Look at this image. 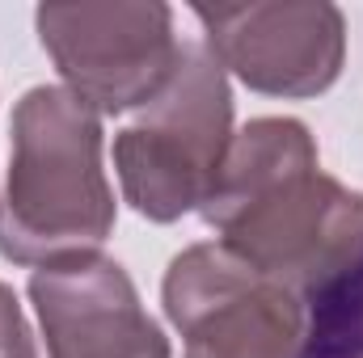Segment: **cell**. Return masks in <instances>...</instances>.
<instances>
[{
  "mask_svg": "<svg viewBox=\"0 0 363 358\" xmlns=\"http://www.w3.org/2000/svg\"><path fill=\"white\" fill-rule=\"evenodd\" d=\"M114 232L101 169V114L64 85H38L13 110V156L0 198V253L13 266L93 258Z\"/></svg>",
  "mask_w": 363,
  "mask_h": 358,
  "instance_id": "2",
  "label": "cell"
},
{
  "mask_svg": "<svg viewBox=\"0 0 363 358\" xmlns=\"http://www.w3.org/2000/svg\"><path fill=\"white\" fill-rule=\"evenodd\" d=\"M0 358H38L34 333L21 316V304L4 282H0Z\"/></svg>",
  "mask_w": 363,
  "mask_h": 358,
  "instance_id": "9",
  "label": "cell"
},
{
  "mask_svg": "<svg viewBox=\"0 0 363 358\" xmlns=\"http://www.w3.org/2000/svg\"><path fill=\"white\" fill-rule=\"evenodd\" d=\"M34 25L64 76V89L97 114L148 105L182 51L174 8L157 0L43 4Z\"/></svg>",
  "mask_w": 363,
  "mask_h": 358,
  "instance_id": "5",
  "label": "cell"
},
{
  "mask_svg": "<svg viewBox=\"0 0 363 358\" xmlns=\"http://www.w3.org/2000/svg\"><path fill=\"white\" fill-rule=\"evenodd\" d=\"M304 308V358H363V258Z\"/></svg>",
  "mask_w": 363,
  "mask_h": 358,
  "instance_id": "8",
  "label": "cell"
},
{
  "mask_svg": "<svg viewBox=\"0 0 363 358\" xmlns=\"http://www.w3.org/2000/svg\"><path fill=\"white\" fill-rule=\"evenodd\" d=\"M30 304L51 358H169L165 333L114 258L93 253L34 270Z\"/></svg>",
  "mask_w": 363,
  "mask_h": 358,
  "instance_id": "7",
  "label": "cell"
},
{
  "mask_svg": "<svg viewBox=\"0 0 363 358\" xmlns=\"http://www.w3.org/2000/svg\"><path fill=\"white\" fill-rule=\"evenodd\" d=\"M228 144V76L203 42H182L169 81L114 139V169L127 202L152 224H174L186 211H199L216 185Z\"/></svg>",
  "mask_w": 363,
  "mask_h": 358,
  "instance_id": "3",
  "label": "cell"
},
{
  "mask_svg": "<svg viewBox=\"0 0 363 358\" xmlns=\"http://www.w3.org/2000/svg\"><path fill=\"white\" fill-rule=\"evenodd\" d=\"M207 51L241 85L267 97H317L342 72L347 21L338 4H194Z\"/></svg>",
  "mask_w": 363,
  "mask_h": 358,
  "instance_id": "6",
  "label": "cell"
},
{
  "mask_svg": "<svg viewBox=\"0 0 363 358\" xmlns=\"http://www.w3.org/2000/svg\"><path fill=\"white\" fill-rule=\"evenodd\" d=\"M161 299L186 358H304V299L224 245L182 249Z\"/></svg>",
  "mask_w": 363,
  "mask_h": 358,
  "instance_id": "4",
  "label": "cell"
},
{
  "mask_svg": "<svg viewBox=\"0 0 363 358\" xmlns=\"http://www.w3.org/2000/svg\"><path fill=\"white\" fill-rule=\"evenodd\" d=\"M199 211L228 253L304 304L363 258V194L321 173L296 118H254L237 131Z\"/></svg>",
  "mask_w": 363,
  "mask_h": 358,
  "instance_id": "1",
  "label": "cell"
}]
</instances>
